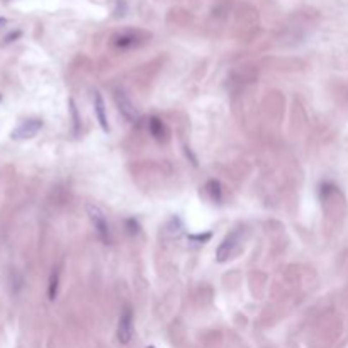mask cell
I'll use <instances>...</instances> for the list:
<instances>
[{
  "mask_svg": "<svg viewBox=\"0 0 348 348\" xmlns=\"http://www.w3.org/2000/svg\"><path fill=\"white\" fill-rule=\"evenodd\" d=\"M243 248V231L235 229L229 235H226V238L221 241V245L216 250V258L217 262H228L229 258L236 257L240 253V250Z\"/></svg>",
  "mask_w": 348,
  "mask_h": 348,
  "instance_id": "1",
  "label": "cell"
},
{
  "mask_svg": "<svg viewBox=\"0 0 348 348\" xmlns=\"http://www.w3.org/2000/svg\"><path fill=\"white\" fill-rule=\"evenodd\" d=\"M87 212H89L92 224H94V228L97 231V236H99L105 245L112 243V233H110L109 222H107V217L104 214V211H102L100 207L94 206V204H89V206H87Z\"/></svg>",
  "mask_w": 348,
  "mask_h": 348,
  "instance_id": "2",
  "label": "cell"
},
{
  "mask_svg": "<svg viewBox=\"0 0 348 348\" xmlns=\"http://www.w3.org/2000/svg\"><path fill=\"white\" fill-rule=\"evenodd\" d=\"M134 333V316H133V309L126 306L121 311V316L118 321V341L121 345H128L133 338Z\"/></svg>",
  "mask_w": 348,
  "mask_h": 348,
  "instance_id": "3",
  "label": "cell"
},
{
  "mask_svg": "<svg viewBox=\"0 0 348 348\" xmlns=\"http://www.w3.org/2000/svg\"><path fill=\"white\" fill-rule=\"evenodd\" d=\"M148 38H150V34L143 31H123L114 38V46L118 49H131L143 44Z\"/></svg>",
  "mask_w": 348,
  "mask_h": 348,
  "instance_id": "4",
  "label": "cell"
},
{
  "mask_svg": "<svg viewBox=\"0 0 348 348\" xmlns=\"http://www.w3.org/2000/svg\"><path fill=\"white\" fill-rule=\"evenodd\" d=\"M43 129V121L41 119H27L21 123L19 126L12 131V139H31Z\"/></svg>",
  "mask_w": 348,
  "mask_h": 348,
  "instance_id": "5",
  "label": "cell"
},
{
  "mask_svg": "<svg viewBox=\"0 0 348 348\" xmlns=\"http://www.w3.org/2000/svg\"><path fill=\"white\" fill-rule=\"evenodd\" d=\"M114 99H115V104H118L119 112L123 114L128 121L134 123V121L138 119V110H136V107H134L131 99H129V97L124 94L123 90H115Z\"/></svg>",
  "mask_w": 348,
  "mask_h": 348,
  "instance_id": "6",
  "label": "cell"
},
{
  "mask_svg": "<svg viewBox=\"0 0 348 348\" xmlns=\"http://www.w3.org/2000/svg\"><path fill=\"white\" fill-rule=\"evenodd\" d=\"M94 109H95V115H97V121H99L102 131L109 133L110 128H109L107 114H105V104H104V99H102L100 92H94Z\"/></svg>",
  "mask_w": 348,
  "mask_h": 348,
  "instance_id": "7",
  "label": "cell"
},
{
  "mask_svg": "<svg viewBox=\"0 0 348 348\" xmlns=\"http://www.w3.org/2000/svg\"><path fill=\"white\" fill-rule=\"evenodd\" d=\"M148 129H150L151 136L156 139V141H166L168 139V128L165 126V123L158 118H151L148 121Z\"/></svg>",
  "mask_w": 348,
  "mask_h": 348,
  "instance_id": "8",
  "label": "cell"
},
{
  "mask_svg": "<svg viewBox=\"0 0 348 348\" xmlns=\"http://www.w3.org/2000/svg\"><path fill=\"white\" fill-rule=\"evenodd\" d=\"M206 192L214 204H221L222 201V187L217 180H209L206 184Z\"/></svg>",
  "mask_w": 348,
  "mask_h": 348,
  "instance_id": "9",
  "label": "cell"
},
{
  "mask_svg": "<svg viewBox=\"0 0 348 348\" xmlns=\"http://www.w3.org/2000/svg\"><path fill=\"white\" fill-rule=\"evenodd\" d=\"M58 287H60V270L54 268L49 275V285H48V299L54 301L58 296Z\"/></svg>",
  "mask_w": 348,
  "mask_h": 348,
  "instance_id": "10",
  "label": "cell"
},
{
  "mask_svg": "<svg viewBox=\"0 0 348 348\" xmlns=\"http://www.w3.org/2000/svg\"><path fill=\"white\" fill-rule=\"evenodd\" d=\"M209 238H211V233H206V235H192V236H190V240H197V241H201V243H204V241H207Z\"/></svg>",
  "mask_w": 348,
  "mask_h": 348,
  "instance_id": "11",
  "label": "cell"
},
{
  "mask_svg": "<svg viewBox=\"0 0 348 348\" xmlns=\"http://www.w3.org/2000/svg\"><path fill=\"white\" fill-rule=\"evenodd\" d=\"M70 105H72V114H73V123H75V131H77V128H78V115H77V109H75V102L73 100H70Z\"/></svg>",
  "mask_w": 348,
  "mask_h": 348,
  "instance_id": "12",
  "label": "cell"
},
{
  "mask_svg": "<svg viewBox=\"0 0 348 348\" xmlns=\"http://www.w3.org/2000/svg\"><path fill=\"white\" fill-rule=\"evenodd\" d=\"M6 24V19H4V17H0V26H4Z\"/></svg>",
  "mask_w": 348,
  "mask_h": 348,
  "instance_id": "13",
  "label": "cell"
},
{
  "mask_svg": "<svg viewBox=\"0 0 348 348\" xmlns=\"http://www.w3.org/2000/svg\"><path fill=\"white\" fill-rule=\"evenodd\" d=\"M146 348H155V346H153V345H150V346H146Z\"/></svg>",
  "mask_w": 348,
  "mask_h": 348,
  "instance_id": "14",
  "label": "cell"
},
{
  "mask_svg": "<svg viewBox=\"0 0 348 348\" xmlns=\"http://www.w3.org/2000/svg\"><path fill=\"white\" fill-rule=\"evenodd\" d=\"M0 100H2V97H0Z\"/></svg>",
  "mask_w": 348,
  "mask_h": 348,
  "instance_id": "15",
  "label": "cell"
}]
</instances>
